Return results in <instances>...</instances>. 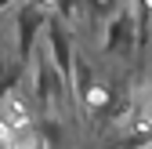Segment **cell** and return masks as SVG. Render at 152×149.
Masks as SVG:
<instances>
[{"label":"cell","instance_id":"277c9868","mask_svg":"<svg viewBox=\"0 0 152 149\" xmlns=\"http://www.w3.org/2000/svg\"><path fill=\"white\" fill-rule=\"evenodd\" d=\"M145 149H152V145H145Z\"/></svg>","mask_w":152,"mask_h":149},{"label":"cell","instance_id":"6da1fadb","mask_svg":"<svg viewBox=\"0 0 152 149\" xmlns=\"http://www.w3.org/2000/svg\"><path fill=\"white\" fill-rule=\"evenodd\" d=\"M51 18L54 15L47 7H36V4H22L15 11V36H18L15 40V58L22 66L36 58V36L51 26Z\"/></svg>","mask_w":152,"mask_h":149},{"label":"cell","instance_id":"7a4b0ae2","mask_svg":"<svg viewBox=\"0 0 152 149\" xmlns=\"http://www.w3.org/2000/svg\"><path fill=\"white\" fill-rule=\"evenodd\" d=\"M134 15H138V7H123L116 18H109L105 40H102V51H105V55L130 58L134 44H141V26H134Z\"/></svg>","mask_w":152,"mask_h":149},{"label":"cell","instance_id":"3957f363","mask_svg":"<svg viewBox=\"0 0 152 149\" xmlns=\"http://www.w3.org/2000/svg\"><path fill=\"white\" fill-rule=\"evenodd\" d=\"M47 55H51L54 69L62 73L65 87L72 91V73H76V58H80V55H76V47H72V33L65 26V18H58V15H54L51 26H47Z\"/></svg>","mask_w":152,"mask_h":149}]
</instances>
